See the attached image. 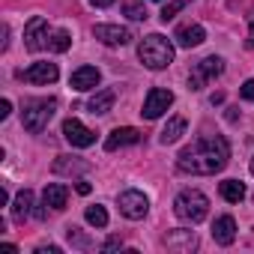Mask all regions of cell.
<instances>
[{
	"label": "cell",
	"mask_w": 254,
	"mask_h": 254,
	"mask_svg": "<svg viewBox=\"0 0 254 254\" xmlns=\"http://www.w3.org/2000/svg\"><path fill=\"white\" fill-rule=\"evenodd\" d=\"M212 239H215L218 245H230V242L236 239V221H233L230 215L215 218V221H212Z\"/></svg>",
	"instance_id": "16"
},
{
	"label": "cell",
	"mask_w": 254,
	"mask_h": 254,
	"mask_svg": "<svg viewBox=\"0 0 254 254\" xmlns=\"http://www.w3.org/2000/svg\"><path fill=\"white\" fill-rule=\"evenodd\" d=\"M93 36L102 42V45H126V42H132V30H126V27H117V24H96L93 27Z\"/></svg>",
	"instance_id": "10"
},
{
	"label": "cell",
	"mask_w": 254,
	"mask_h": 254,
	"mask_svg": "<svg viewBox=\"0 0 254 254\" xmlns=\"http://www.w3.org/2000/svg\"><path fill=\"white\" fill-rule=\"evenodd\" d=\"M239 93H242V99H248V102H254V78H248V81L242 84V90H239Z\"/></svg>",
	"instance_id": "28"
},
{
	"label": "cell",
	"mask_w": 254,
	"mask_h": 254,
	"mask_svg": "<svg viewBox=\"0 0 254 254\" xmlns=\"http://www.w3.org/2000/svg\"><path fill=\"white\" fill-rule=\"evenodd\" d=\"M123 12L132 21H144L147 18V6L141 3V0H123Z\"/></svg>",
	"instance_id": "23"
},
{
	"label": "cell",
	"mask_w": 254,
	"mask_h": 254,
	"mask_svg": "<svg viewBox=\"0 0 254 254\" xmlns=\"http://www.w3.org/2000/svg\"><path fill=\"white\" fill-rule=\"evenodd\" d=\"M221 197H224L227 203H239V200L245 197V186H242L239 180H224V183H221Z\"/></svg>",
	"instance_id": "22"
},
{
	"label": "cell",
	"mask_w": 254,
	"mask_h": 254,
	"mask_svg": "<svg viewBox=\"0 0 254 254\" xmlns=\"http://www.w3.org/2000/svg\"><path fill=\"white\" fill-rule=\"evenodd\" d=\"M227 159H230L227 138L224 135H203L177 156V168L186 174H194V177H212V174L224 171Z\"/></svg>",
	"instance_id": "1"
},
{
	"label": "cell",
	"mask_w": 254,
	"mask_h": 254,
	"mask_svg": "<svg viewBox=\"0 0 254 254\" xmlns=\"http://www.w3.org/2000/svg\"><path fill=\"white\" fill-rule=\"evenodd\" d=\"M63 138H66L72 147H81V150L96 144V132L87 129V126H84L81 120H75V117H69V120L63 123Z\"/></svg>",
	"instance_id": "8"
},
{
	"label": "cell",
	"mask_w": 254,
	"mask_h": 254,
	"mask_svg": "<svg viewBox=\"0 0 254 254\" xmlns=\"http://www.w3.org/2000/svg\"><path fill=\"white\" fill-rule=\"evenodd\" d=\"M183 6H186V0H174V3H168V6L162 9V21L168 24V21H171V18H174V15H177V12L183 9Z\"/></svg>",
	"instance_id": "27"
},
{
	"label": "cell",
	"mask_w": 254,
	"mask_h": 254,
	"mask_svg": "<svg viewBox=\"0 0 254 254\" xmlns=\"http://www.w3.org/2000/svg\"><path fill=\"white\" fill-rule=\"evenodd\" d=\"M87 221L93 224V227H108V212H105V206H87Z\"/></svg>",
	"instance_id": "24"
},
{
	"label": "cell",
	"mask_w": 254,
	"mask_h": 254,
	"mask_svg": "<svg viewBox=\"0 0 254 254\" xmlns=\"http://www.w3.org/2000/svg\"><path fill=\"white\" fill-rule=\"evenodd\" d=\"M138 57H141V63L147 69H168L174 63V45L162 33H150L147 39H141Z\"/></svg>",
	"instance_id": "2"
},
{
	"label": "cell",
	"mask_w": 254,
	"mask_h": 254,
	"mask_svg": "<svg viewBox=\"0 0 254 254\" xmlns=\"http://www.w3.org/2000/svg\"><path fill=\"white\" fill-rule=\"evenodd\" d=\"M30 206H33V191H30V189L18 191L15 200H12V218H15L18 224H24V218L30 215Z\"/></svg>",
	"instance_id": "20"
},
{
	"label": "cell",
	"mask_w": 254,
	"mask_h": 254,
	"mask_svg": "<svg viewBox=\"0 0 254 254\" xmlns=\"http://www.w3.org/2000/svg\"><path fill=\"white\" fill-rule=\"evenodd\" d=\"M99 81H102V75H99V69H96V66H81V69H75V72H72L69 87L84 93V90H93Z\"/></svg>",
	"instance_id": "13"
},
{
	"label": "cell",
	"mask_w": 254,
	"mask_h": 254,
	"mask_svg": "<svg viewBox=\"0 0 254 254\" xmlns=\"http://www.w3.org/2000/svg\"><path fill=\"white\" fill-rule=\"evenodd\" d=\"M90 3H93V6H99V9H105V6H111V3H114V0H90Z\"/></svg>",
	"instance_id": "33"
},
{
	"label": "cell",
	"mask_w": 254,
	"mask_h": 254,
	"mask_svg": "<svg viewBox=\"0 0 254 254\" xmlns=\"http://www.w3.org/2000/svg\"><path fill=\"white\" fill-rule=\"evenodd\" d=\"M24 45H27V51H42L45 45H51L48 42V21L42 15H33L27 21V27H24Z\"/></svg>",
	"instance_id": "9"
},
{
	"label": "cell",
	"mask_w": 254,
	"mask_h": 254,
	"mask_svg": "<svg viewBox=\"0 0 254 254\" xmlns=\"http://www.w3.org/2000/svg\"><path fill=\"white\" fill-rule=\"evenodd\" d=\"M57 63H33L30 69L18 72V78H24L27 84H54L57 81Z\"/></svg>",
	"instance_id": "11"
},
{
	"label": "cell",
	"mask_w": 254,
	"mask_h": 254,
	"mask_svg": "<svg viewBox=\"0 0 254 254\" xmlns=\"http://www.w3.org/2000/svg\"><path fill=\"white\" fill-rule=\"evenodd\" d=\"M75 189H78V194H90V191H93V186H90L87 180H81V183H78Z\"/></svg>",
	"instance_id": "32"
},
{
	"label": "cell",
	"mask_w": 254,
	"mask_h": 254,
	"mask_svg": "<svg viewBox=\"0 0 254 254\" xmlns=\"http://www.w3.org/2000/svg\"><path fill=\"white\" fill-rule=\"evenodd\" d=\"M66 236H69V242H72L75 248H93V242H90V239L75 227V224H72V227H66Z\"/></svg>",
	"instance_id": "26"
},
{
	"label": "cell",
	"mask_w": 254,
	"mask_h": 254,
	"mask_svg": "<svg viewBox=\"0 0 254 254\" xmlns=\"http://www.w3.org/2000/svg\"><path fill=\"white\" fill-rule=\"evenodd\" d=\"M171 105H174V93H171V90H162V87H153V90L147 93V99H144L141 117H144V120H159Z\"/></svg>",
	"instance_id": "6"
},
{
	"label": "cell",
	"mask_w": 254,
	"mask_h": 254,
	"mask_svg": "<svg viewBox=\"0 0 254 254\" xmlns=\"http://www.w3.org/2000/svg\"><path fill=\"white\" fill-rule=\"evenodd\" d=\"M117 203H120V212L126 215V218H132V221H138V218H144L147 215V209H150V200H147V194H141V191H123L120 197H117Z\"/></svg>",
	"instance_id": "7"
},
{
	"label": "cell",
	"mask_w": 254,
	"mask_h": 254,
	"mask_svg": "<svg viewBox=\"0 0 254 254\" xmlns=\"http://www.w3.org/2000/svg\"><path fill=\"white\" fill-rule=\"evenodd\" d=\"M248 45L254 48V18H251V27H248Z\"/></svg>",
	"instance_id": "34"
},
{
	"label": "cell",
	"mask_w": 254,
	"mask_h": 254,
	"mask_svg": "<svg viewBox=\"0 0 254 254\" xmlns=\"http://www.w3.org/2000/svg\"><path fill=\"white\" fill-rule=\"evenodd\" d=\"M120 245H123V239H120V236H111L102 248H105V251H114V248H120Z\"/></svg>",
	"instance_id": "29"
},
{
	"label": "cell",
	"mask_w": 254,
	"mask_h": 254,
	"mask_svg": "<svg viewBox=\"0 0 254 254\" xmlns=\"http://www.w3.org/2000/svg\"><path fill=\"white\" fill-rule=\"evenodd\" d=\"M224 72V60L221 57H203L194 69H191V75H189V90H203L212 78H218Z\"/></svg>",
	"instance_id": "5"
},
{
	"label": "cell",
	"mask_w": 254,
	"mask_h": 254,
	"mask_svg": "<svg viewBox=\"0 0 254 254\" xmlns=\"http://www.w3.org/2000/svg\"><path fill=\"white\" fill-rule=\"evenodd\" d=\"M174 212H177L183 221L197 224V221L206 218V212H209V200H206L203 191H197V189H186V191L177 194V200H174Z\"/></svg>",
	"instance_id": "3"
},
{
	"label": "cell",
	"mask_w": 254,
	"mask_h": 254,
	"mask_svg": "<svg viewBox=\"0 0 254 254\" xmlns=\"http://www.w3.org/2000/svg\"><path fill=\"white\" fill-rule=\"evenodd\" d=\"M183 135H186V120H183V117H171L168 126L162 129V135H159V141L168 147V144H177Z\"/></svg>",
	"instance_id": "19"
},
{
	"label": "cell",
	"mask_w": 254,
	"mask_h": 254,
	"mask_svg": "<svg viewBox=\"0 0 254 254\" xmlns=\"http://www.w3.org/2000/svg\"><path fill=\"white\" fill-rule=\"evenodd\" d=\"M165 245L171 248V251H194L197 248V236H194V230H171L168 236H165Z\"/></svg>",
	"instance_id": "14"
},
{
	"label": "cell",
	"mask_w": 254,
	"mask_h": 254,
	"mask_svg": "<svg viewBox=\"0 0 254 254\" xmlns=\"http://www.w3.org/2000/svg\"><path fill=\"white\" fill-rule=\"evenodd\" d=\"M66 200H69V189L63 183H51L42 191V203L51 206V209H66Z\"/></svg>",
	"instance_id": "17"
},
{
	"label": "cell",
	"mask_w": 254,
	"mask_h": 254,
	"mask_svg": "<svg viewBox=\"0 0 254 254\" xmlns=\"http://www.w3.org/2000/svg\"><path fill=\"white\" fill-rule=\"evenodd\" d=\"M87 171H90V162L78 156H60L54 162V174H87Z\"/></svg>",
	"instance_id": "18"
},
{
	"label": "cell",
	"mask_w": 254,
	"mask_h": 254,
	"mask_svg": "<svg viewBox=\"0 0 254 254\" xmlns=\"http://www.w3.org/2000/svg\"><path fill=\"white\" fill-rule=\"evenodd\" d=\"M251 174H254V159H251Z\"/></svg>",
	"instance_id": "35"
},
{
	"label": "cell",
	"mask_w": 254,
	"mask_h": 254,
	"mask_svg": "<svg viewBox=\"0 0 254 254\" xmlns=\"http://www.w3.org/2000/svg\"><path fill=\"white\" fill-rule=\"evenodd\" d=\"M138 141H141V132L132 129V126H123V129H114V132L105 138V150L114 153V150H120V147H129V144H138Z\"/></svg>",
	"instance_id": "12"
},
{
	"label": "cell",
	"mask_w": 254,
	"mask_h": 254,
	"mask_svg": "<svg viewBox=\"0 0 254 254\" xmlns=\"http://www.w3.org/2000/svg\"><path fill=\"white\" fill-rule=\"evenodd\" d=\"M114 102H117V93H114V90H99V93L87 102V108H90V114H108V111L114 108Z\"/></svg>",
	"instance_id": "21"
},
{
	"label": "cell",
	"mask_w": 254,
	"mask_h": 254,
	"mask_svg": "<svg viewBox=\"0 0 254 254\" xmlns=\"http://www.w3.org/2000/svg\"><path fill=\"white\" fill-rule=\"evenodd\" d=\"M69 45H72V36H69L66 30H57V33L51 36V51L63 54V51H69Z\"/></svg>",
	"instance_id": "25"
},
{
	"label": "cell",
	"mask_w": 254,
	"mask_h": 254,
	"mask_svg": "<svg viewBox=\"0 0 254 254\" xmlns=\"http://www.w3.org/2000/svg\"><path fill=\"white\" fill-rule=\"evenodd\" d=\"M54 111H57V99H33V102H27L24 111H21L24 129L33 132V135H39L42 129H48V123H51Z\"/></svg>",
	"instance_id": "4"
},
{
	"label": "cell",
	"mask_w": 254,
	"mask_h": 254,
	"mask_svg": "<svg viewBox=\"0 0 254 254\" xmlns=\"http://www.w3.org/2000/svg\"><path fill=\"white\" fill-rule=\"evenodd\" d=\"M9 111H12V105H9V99H3V102H0V120H6Z\"/></svg>",
	"instance_id": "30"
},
{
	"label": "cell",
	"mask_w": 254,
	"mask_h": 254,
	"mask_svg": "<svg viewBox=\"0 0 254 254\" xmlns=\"http://www.w3.org/2000/svg\"><path fill=\"white\" fill-rule=\"evenodd\" d=\"M174 39L180 42V48H197V45L206 39V30H203L200 24H183Z\"/></svg>",
	"instance_id": "15"
},
{
	"label": "cell",
	"mask_w": 254,
	"mask_h": 254,
	"mask_svg": "<svg viewBox=\"0 0 254 254\" xmlns=\"http://www.w3.org/2000/svg\"><path fill=\"white\" fill-rule=\"evenodd\" d=\"M36 254H60V245H42L36 248Z\"/></svg>",
	"instance_id": "31"
}]
</instances>
